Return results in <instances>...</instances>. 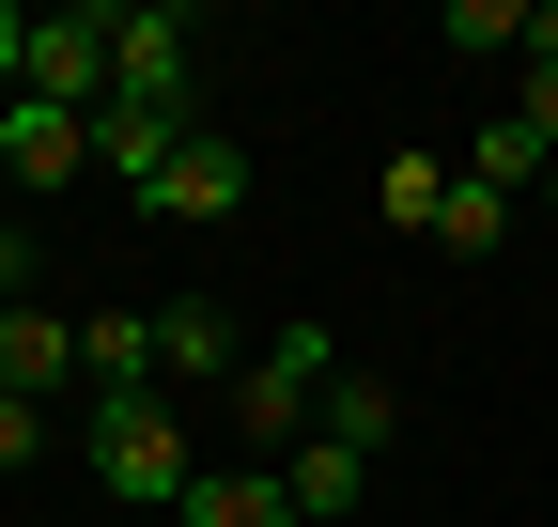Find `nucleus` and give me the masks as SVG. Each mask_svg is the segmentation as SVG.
Returning <instances> with one entry per match:
<instances>
[{"instance_id": "5", "label": "nucleus", "mask_w": 558, "mask_h": 527, "mask_svg": "<svg viewBox=\"0 0 558 527\" xmlns=\"http://www.w3.org/2000/svg\"><path fill=\"white\" fill-rule=\"evenodd\" d=\"M0 186H94V124L47 94H0Z\"/></svg>"}, {"instance_id": "11", "label": "nucleus", "mask_w": 558, "mask_h": 527, "mask_svg": "<svg viewBox=\"0 0 558 527\" xmlns=\"http://www.w3.org/2000/svg\"><path fill=\"white\" fill-rule=\"evenodd\" d=\"M78 388L94 404H140V388H156V310H94L78 326Z\"/></svg>"}, {"instance_id": "19", "label": "nucleus", "mask_w": 558, "mask_h": 527, "mask_svg": "<svg viewBox=\"0 0 558 527\" xmlns=\"http://www.w3.org/2000/svg\"><path fill=\"white\" fill-rule=\"evenodd\" d=\"M16 78H32V16L0 0V94H16Z\"/></svg>"}, {"instance_id": "7", "label": "nucleus", "mask_w": 558, "mask_h": 527, "mask_svg": "<svg viewBox=\"0 0 558 527\" xmlns=\"http://www.w3.org/2000/svg\"><path fill=\"white\" fill-rule=\"evenodd\" d=\"M233 372H248L233 310H218V295H171V310H156V388H233Z\"/></svg>"}, {"instance_id": "12", "label": "nucleus", "mask_w": 558, "mask_h": 527, "mask_svg": "<svg viewBox=\"0 0 558 527\" xmlns=\"http://www.w3.org/2000/svg\"><path fill=\"white\" fill-rule=\"evenodd\" d=\"M171 527H295V497H279V466H202Z\"/></svg>"}, {"instance_id": "14", "label": "nucleus", "mask_w": 558, "mask_h": 527, "mask_svg": "<svg viewBox=\"0 0 558 527\" xmlns=\"http://www.w3.org/2000/svg\"><path fill=\"white\" fill-rule=\"evenodd\" d=\"M465 171H481V186H497V203H527V186H558V156L527 140V124H512V109H497V124H481V140H465Z\"/></svg>"}, {"instance_id": "13", "label": "nucleus", "mask_w": 558, "mask_h": 527, "mask_svg": "<svg viewBox=\"0 0 558 527\" xmlns=\"http://www.w3.org/2000/svg\"><path fill=\"white\" fill-rule=\"evenodd\" d=\"M450 186H465L450 156H388V171H373V203H388V233H418V248H435V218H450Z\"/></svg>"}, {"instance_id": "17", "label": "nucleus", "mask_w": 558, "mask_h": 527, "mask_svg": "<svg viewBox=\"0 0 558 527\" xmlns=\"http://www.w3.org/2000/svg\"><path fill=\"white\" fill-rule=\"evenodd\" d=\"M527 16H543V0H450V47H481V62H527Z\"/></svg>"}, {"instance_id": "18", "label": "nucleus", "mask_w": 558, "mask_h": 527, "mask_svg": "<svg viewBox=\"0 0 558 527\" xmlns=\"http://www.w3.org/2000/svg\"><path fill=\"white\" fill-rule=\"evenodd\" d=\"M47 450V404H0V466H32Z\"/></svg>"}, {"instance_id": "2", "label": "nucleus", "mask_w": 558, "mask_h": 527, "mask_svg": "<svg viewBox=\"0 0 558 527\" xmlns=\"http://www.w3.org/2000/svg\"><path fill=\"white\" fill-rule=\"evenodd\" d=\"M326 388H341V342L326 326H279V342H248V372L218 388V419L264 450V466H295V450L326 434Z\"/></svg>"}, {"instance_id": "9", "label": "nucleus", "mask_w": 558, "mask_h": 527, "mask_svg": "<svg viewBox=\"0 0 558 527\" xmlns=\"http://www.w3.org/2000/svg\"><path fill=\"white\" fill-rule=\"evenodd\" d=\"M279 497H295V527H373V450H341V434H311L295 466H279Z\"/></svg>"}, {"instance_id": "3", "label": "nucleus", "mask_w": 558, "mask_h": 527, "mask_svg": "<svg viewBox=\"0 0 558 527\" xmlns=\"http://www.w3.org/2000/svg\"><path fill=\"white\" fill-rule=\"evenodd\" d=\"M16 94L78 109V124L124 94V62H109V0H62V16H32V78H16Z\"/></svg>"}, {"instance_id": "4", "label": "nucleus", "mask_w": 558, "mask_h": 527, "mask_svg": "<svg viewBox=\"0 0 558 527\" xmlns=\"http://www.w3.org/2000/svg\"><path fill=\"white\" fill-rule=\"evenodd\" d=\"M109 62H124V94L202 109V16L186 0H109Z\"/></svg>"}, {"instance_id": "21", "label": "nucleus", "mask_w": 558, "mask_h": 527, "mask_svg": "<svg viewBox=\"0 0 558 527\" xmlns=\"http://www.w3.org/2000/svg\"><path fill=\"white\" fill-rule=\"evenodd\" d=\"M543 218H558V186H543Z\"/></svg>"}, {"instance_id": "8", "label": "nucleus", "mask_w": 558, "mask_h": 527, "mask_svg": "<svg viewBox=\"0 0 558 527\" xmlns=\"http://www.w3.org/2000/svg\"><path fill=\"white\" fill-rule=\"evenodd\" d=\"M140 218H248V156L218 140V124H202V140H186L156 186H140Z\"/></svg>"}, {"instance_id": "6", "label": "nucleus", "mask_w": 558, "mask_h": 527, "mask_svg": "<svg viewBox=\"0 0 558 527\" xmlns=\"http://www.w3.org/2000/svg\"><path fill=\"white\" fill-rule=\"evenodd\" d=\"M186 140H202V109H156V94H109V109H94V171H109V186H156Z\"/></svg>"}, {"instance_id": "20", "label": "nucleus", "mask_w": 558, "mask_h": 527, "mask_svg": "<svg viewBox=\"0 0 558 527\" xmlns=\"http://www.w3.org/2000/svg\"><path fill=\"white\" fill-rule=\"evenodd\" d=\"M16 295H32V233L0 218V310H16Z\"/></svg>"}, {"instance_id": "1", "label": "nucleus", "mask_w": 558, "mask_h": 527, "mask_svg": "<svg viewBox=\"0 0 558 527\" xmlns=\"http://www.w3.org/2000/svg\"><path fill=\"white\" fill-rule=\"evenodd\" d=\"M186 481H202V419L171 404V388L94 404V497H109L124 527H171V512H186Z\"/></svg>"}, {"instance_id": "15", "label": "nucleus", "mask_w": 558, "mask_h": 527, "mask_svg": "<svg viewBox=\"0 0 558 527\" xmlns=\"http://www.w3.org/2000/svg\"><path fill=\"white\" fill-rule=\"evenodd\" d=\"M326 434H341V450H388V434H403L388 372H341V388H326Z\"/></svg>"}, {"instance_id": "10", "label": "nucleus", "mask_w": 558, "mask_h": 527, "mask_svg": "<svg viewBox=\"0 0 558 527\" xmlns=\"http://www.w3.org/2000/svg\"><path fill=\"white\" fill-rule=\"evenodd\" d=\"M47 388H78V326H62V310H0V404H47Z\"/></svg>"}, {"instance_id": "22", "label": "nucleus", "mask_w": 558, "mask_h": 527, "mask_svg": "<svg viewBox=\"0 0 558 527\" xmlns=\"http://www.w3.org/2000/svg\"><path fill=\"white\" fill-rule=\"evenodd\" d=\"M0 203H16V186H0Z\"/></svg>"}, {"instance_id": "16", "label": "nucleus", "mask_w": 558, "mask_h": 527, "mask_svg": "<svg viewBox=\"0 0 558 527\" xmlns=\"http://www.w3.org/2000/svg\"><path fill=\"white\" fill-rule=\"evenodd\" d=\"M435 248H450V264H481V248H512V203H497V186L465 171V186H450V218H435Z\"/></svg>"}]
</instances>
